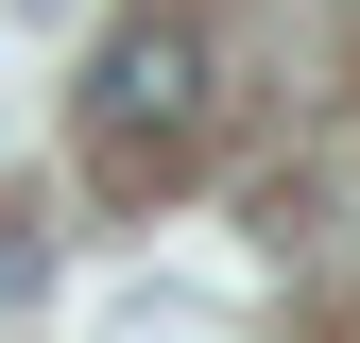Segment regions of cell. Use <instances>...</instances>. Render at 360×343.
<instances>
[{
	"mask_svg": "<svg viewBox=\"0 0 360 343\" xmlns=\"http://www.w3.org/2000/svg\"><path fill=\"white\" fill-rule=\"evenodd\" d=\"M206 138V34L189 18H120L103 69H86V155L103 172H172Z\"/></svg>",
	"mask_w": 360,
	"mask_h": 343,
	"instance_id": "1",
	"label": "cell"
}]
</instances>
